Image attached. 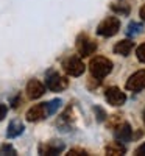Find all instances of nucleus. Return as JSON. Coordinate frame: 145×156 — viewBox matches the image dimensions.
<instances>
[{
  "label": "nucleus",
  "mask_w": 145,
  "mask_h": 156,
  "mask_svg": "<svg viewBox=\"0 0 145 156\" xmlns=\"http://www.w3.org/2000/svg\"><path fill=\"white\" fill-rule=\"evenodd\" d=\"M114 69V64L111 59L104 58V56H95L92 58L90 62H89V70H90V75L95 76L97 80H101V78L108 76Z\"/></svg>",
  "instance_id": "nucleus-1"
},
{
  "label": "nucleus",
  "mask_w": 145,
  "mask_h": 156,
  "mask_svg": "<svg viewBox=\"0 0 145 156\" xmlns=\"http://www.w3.org/2000/svg\"><path fill=\"white\" fill-rule=\"evenodd\" d=\"M120 30V20L117 17H106L103 19L98 27H97V34L101 37H112Z\"/></svg>",
  "instance_id": "nucleus-2"
},
{
  "label": "nucleus",
  "mask_w": 145,
  "mask_h": 156,
  "mask_svg": "<svg viewBox=\"0 0 145 156\" xmlns=\"http://www.w3.org/2000/svg\"><path fill=\"white\" fill-rule=\"evenodd\" d=\"M69 86V80L65 76H61L55 70H48L45 75V87L50 89L51 92H61Z\"/></svg>",
  "instance_id": "nucleus-3"
},
{
  "label": "nucleus",
  "mask_w": 145,
  "mask_h": 156,
  "mask_svg": "<svg viewBox=\"0 0 145 156\" xmlns=\"http://www.w3.org/2000/svg\"><path fill=\"white\" fill-rule=\"evenodd\" d=\"M75 47H76V50H78V53H80V56H83V58L94 55L95 51H97V42H95L92 37H89L86 33L78 34Z\"/></svg>",
  "instance_id": "nucleus-4"
},
{
  "label": "nucleus",
  "mask_w": 145,
  "mask_h": 156,
  "mask_svg": "<svg viewBox=\"0 0 145 156\" xmlns=\"http://www.w3.org/2000/svg\"><path fill=\"white\" fill-rule=\"evenodd\" d=\"M62 69L70 76H81L86 70V66L78 56H69L62 61Z\"/></svg>",
  "instance_id": "nucleus-5"
},
{
  "label": "nucleus",
  "mask_w": 145,
  "mask_h": 156,
  "mask_svg": "<svg viewBox=\"0 0 145 156\" xmlns=\"http://www.w3.org/2000/svg\"><path fill=\"white\" fill-rule=\"evenodd\" d=\"M125 87L131 92H140L142 89H145V69H140L133 75H129L125 83Z\"/></svg>",
  "instance_id": "nucleus-6"
},
{
  "label": "nucleus",
  "mask_w": 145,
  "mask_h": 156,
  "mask_svg": "<svg viewBox=\"0 0 145 156\" xmlns=\"http://www.w3.org/2000/svg\"><path fill=\"white\" fill-rule=\"evenodd\" d=\"M104 98H106V101L112 106H122L126 101L125 92L117 86H111V87H108L106 90H104Z\"/></svg>",
  "instance_id": "nucleus-7"
},
{
  "label": "nucleus",
  "mask_w": 145,
  "mask_h": 156,
  "mask_svg": "<svg viewBox=\"0 0 145 156\" xmlns=\"http://www.w3.org/2000/svg\"><path fill=\"white\" fill-rule=\"evenodd\" d=\"M65 145L62 140H48L45 144L39 145L37 151L39 154H45V156H53V154H59L61 151H64Z\"/></svg>",
  "instance_id": "nucleus-8"
},
{
  "label": "nucleus",
  "mask_w": 145,
  "mask_h": 156,
  "mask_svg": "<svg viewBox=\"0 0 145 156\" xmlns=\"http://www.w3.org/2000/svg\"><path fill=\"white\" fill-rule=\"evenodd\" d=\"M25 90H27L28 98L37 100V98H41V97L45 94V84L41 83L39 80H36V78H31V80L27 83V87H25Z\"/></svg>",
  "instance_id": "nucleus-9"
},
{
  "label": "nucleus",
  "mask_w": 145,
  "mask_h": 156,
  "mask_svg": "<svg viewBox=\"0 0 145 156\" xmlns=\"http://www.w3.org/2000/svg\"><path fill=\"white\" fill-rule=\"evenodd\" d=\"M28 122H39V120H44L47 115V109H45V103H37V105H33L27 114H25Z\"/></svg>",
  "instance_id": "nucleus-10"
},
{
  "label": "nucleus",
  "mask_w": 145,
  "mask_h": 156,
  "mask_svg": "<svg viewBox=\"0 0 145 156\" xmlns=\"http://www.w3.org/2000/svg\"><path fill=\"white\" fill-rule=\"evenodd\" d=\"M114 136L118 142H122V144H125V142H129L131 137H133V129H131V125L128 122H123L122 125H118L115 128L114 131Z\"/></svg>",
  "instance_id": "nucleus-11"
},
{
  "label": "nucleus",
  "mask_w": 145,
  "mask_h": 156,
  "mask_svg": "<svg viewBox=\"0 0 145 156\" xmlns=\"http://www.w3.org/2000/svg\"><path fill=\"white\" fill-rule=\"evenodd\" d=\"M23 131H25L23 122H20L19 119H14V120L9 122V125H8V128H6V137H8V139H16V137H19Z\"/></svg>",
  "instance_id": "nucleus-12"
},
{
  "label": "nucleus",
  "mask_w": 145,
  "mask_h": 156,
  "mask_svg": "<svg viewBox=\"0 0 145 156\" xmlns=\"http://www.w3.org/2000/svg\"><path fill=\"white\" fill-rule=\"evenodd\" d=\"M134 47V42L129 41V39H123V41H118L115 45H114V53L115 55H122V56H128L131 53V50Z\"/></svg>",
  "instance_id": "nucleus-13"
},
{
  "label": "nucleus",
  "mask_w": 145,
  "mask_h": 156,
  "mask_svg": "<svg viewBox=\"0 0 145 156\" xmlns=\"http://www.w3.org/2000/svg\"><path fill=\"white\" fill-rule=\"evenodd\" d=\"M111 9L115 12V14H120V16H128L131 6L128 3V0H115V2L111 3Z\"/></svg>",
  "instance_id": "nucleus-14"
},
{
  "label": "nucleus",
  "mask_w": 145,
  "mask_h": 156,
  "mask_svg": "<svg viewBox=\"0 0 145 156\" xmlns=\"http://www.w3.org/2000/svg\"><path fill=\"white\" fill-rule=\"evenodd\" d=\"M104 153L111 154V156H118V154H125L126 148L122 142H111V144H108L104 147Z\"/></svg>",
  "instance_id": "nucleus-15"
},
{
  "label": "nucleus",
  "mask_w": 145,
  "mask_h": 156,
  "mask_svg": "<svg viewBox=\"0 0 145 156\" xmlns=\"http://www.w3.org/2000/svg\"><path fill=\"white\" fill-rule=\"evenodd\" d=\"M62 106V100L61 98H53L45 103V109H47V115H53L58 112V109Z\"/></svg>",
  "instance_id": "nucleus-16"
},
{
  "label": "nucleus",
  "mask_w": 145,
  "mask_h": 156,
  "mask_svg": "<svg viewBox=\"0 0 145 156\" xmlns=\"http://www.w3.org/2000/svg\"><path fill=\"white\" fill-rule=\"evenodd\" d=\"M142 30H143V25L139 23V22H136V20H133V22H129V23H128V27H126V36L134 37V36L140 34Z\"/></svg>",
  "instance_id": "nucleus-17"
},
{
  "label": "nucleus",
  "mask_w": 145,
  "mask_h": 156,
  "mask_svg": "<svg viewBox=\"0 0 145 156\" xmlns=\"http://www.w3.org/2000/svg\"><path fill=\"white\" fill-rule=\"evenodd\" d=\"M3 154L14 156V154H17V151H16V148L12 147L11 144H3L2 147H0V156H3Z\"/></svg>",
  "instance_id": "nucleus-18"
},
{
  "label": "nucleus",
  "mask_w": 145,
  "mask_h": 156,
  "mask_svg": "<svg viewBox=\"0 0 145 156\" xmlns=\"http://www.w3.org/2000/svg\"><path fill=\"white\" fill-rule=\"evenodd\" d=\"M136 56H137V59H139L140 62L145 64V42L140 44V45L137 47V50H136Z\"/></svg>",
  "instance_id": "nucleus-19"
},
{
  "label": "nucleus",
  "mask_w": 145,
  "mask_h": 156,
  "mask_svg": "<svg viewBox=\"0 0 145 156\" xmlns=\"http://www.w3.org/2000/svg\"><path fill=\"white\" fill-rule=\"evenodd\" d=\"M94 111L97 112V120H98V122H103V120L108 117V115H106V112H104L100 106H94Z\"/></svg>",
  "instance_id": "nucleus-20"
},
{
  "label": "nucleus",
  "mask_w": 145,
  "mask_h": 156,
  "mask_svg": "<svg viewBox=\"0 0 145 156\" xmlns=\"http://www.w3.org/2000/svg\"><path fill=\"white\" fill-rule=\"evenodd\" d=\"M69 154H70V156H80V154L89 156V153H87L86 150H81V148H72V150L69 151Z\"/></svg>",
  "instance_id": "nucleus-21"
},
{
  "label": "nucleus",
  "mask_w": 145,
  "mask_h": 156,
  "mask_svg": "<svg viewBox=\"0 0 145 156\" xmlns=\"http://www.w3.org/2000/svg\"><path fill=\"white\" fill-rule=\"evenodd\" d=\"M6 114H8V106L5 103H0V122L6 117Z\"/></svg>",
  "instance_id": "nucleus-22"
},
{
  "label": "nucleus",
  "mask_w": 145,
  "mask_h": 156,
  "mask_svg": "<svg viewBox=\"0 0 145 156\" xmlns=\"http://www.w3.org/2000/svg\"><path fill=\"white\" fill-rule=\"evenodd\" d=\"M134 154H137V156H143L145 154V142H142V144L134 150Z\"/></svg>",
  "instance_id": "nucleus-23"
},
{
  "label": "nucleus",
  "mask_w": 145,
  "mask_h": 156,
  "mask_svg": "<svg viewBox=\"0 0 145 156\" xmlns=\"http://www.w3.org/2000/svg\"><path fill=\"white\" fill-rule=\"evenodd\" d=\"M139 16H140V19L145 22V3L140 6V9H139Z\"/></svg>",
  "instance_id": "nucleus-24"
},
{
  "label": "nucleus",
  "mask_w": 145,
  "mask_h": 156,
  "mask_svg": "<svg viewBox=\"0 0 145 156\" xmlns=\"http://www.w3.org/2000/svg\"><path fill=\"white\" fill-rule=\"evenodd\" d=\"M142 120H143V123H145V109H143V112H142Z\"/></svg>",
  "instance_id": "nucleus-25"
}]
</instances>
